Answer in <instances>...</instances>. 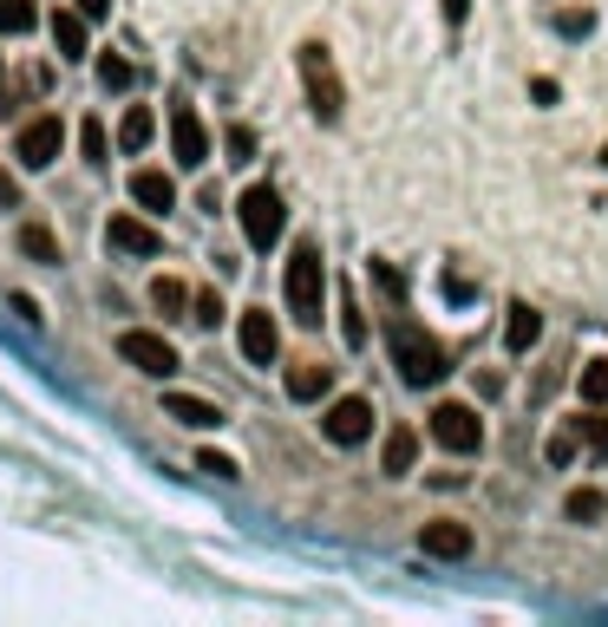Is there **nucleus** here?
<instances>
[{"label": "nucleus", "mask_w": 608, "mask_h": 627, "mask_svg": "<svg viewBox=\"0 0 608 627\" xmlns=\"http://www.w3.org/2000/svg\"><path fill=\"white\" fill-rule=\"evenodd\" d=\"M583 399L608 406V359H583Z\"/></svg>", "instance_id": "nucleus-26"}, {"label": "nucleus", "mask_w": 608, "mask_h": 627, "mask_svg": "<svg viewBox=\"0 0 608 627\" xmlns=\"http://www.w3.org/2000/svg\"><path fill=\"white\" fill-rule=\"evenodd\" d=\"M537 334H543V314L517 301V307H511V353H530L537 347Z\"/></svg>", "instance_id": "nucleus-20"}, {"label": "nucleus", "mask_w": 608, "mask_h": 627, "mask_svg": "<svg viewBox=\"0 0 608 627\" xmlns=\"http://www.w3.org/2000/svg\"><path fill=\"white\" fill-rule=\"evenodd\" d=\"M132 203H144L151 216H164V209H177V184H171L164 170H137L132 177Z\"/></svg>", "instance_id": "nucleus-13"}, {"label": "nucleus", "mask_w": 608, "mask_h": 627, "mask_svg": "<svg viewBox=\"0 0 608 627\" xmlns=\"http://www.w3.org/2000/svg\"><path fill=\"white\" fill-rule=\"evenodd\" d=\"M13 203H20V184H13V177L0 170V209H13Z\"/></svg>", "instance_id": "nucleus-33"}, {"label": "nucleus", "mask_w": 608, "mask_h": 627, "mask_svg": "<svg viewBox=\"0 0 608 627\" xmlns=\"http://www.w3.org/2000/svg\"><path fill=\"white\" fill-rule=\"evenodd\" d=\"M118 359L137 366V373H151V379H171V373H177V347H171L164 334H151V327L118 334Z\"/></svg>", "instance_id": "nucleus-7"}, {"label": "nucleus", "mask_w": 608, "mask_h": 627, "mask_svg": "<svg viewBox=\"0 0 608 627\" xmlns=\"http://www.w3.org/2000/svg\"><path fill=\"white\" fill-rule=\"evenodd\" d=\"M190 321H197V327H223V294H216V288H197Z\"/></svg>", "instance_id": "nucleus-27"}, {"label": "nucleus", "mask_w": 608, "mask_h": 627, "mask_svg": "<svg viewBox=\"0 0 608 627\" xmlns=\"http://www.w3.org/2000/svg\"><path fill=\"white\" fill-rule=\"evenodd\" d=\"M60 144H66V125H60V118H33V125H20V144H13V150H20L27 170H47V164L60 157Z\"/></svg>", "instance_id": "nucleus-8"}, {"label": "nucleus", "mask_w": 608, "mask_h": 627, "mask_svg": "<svg viewBox=\"0 0 608 627\" xmlns=\"http://www.w3.org/2000/svg\"><path fill=\"white\" fill-rule=\"evenodd\" d=\"M419 550L439 556V562H465L472 556V530H465V523H425V530H419Z\"/></svg>", "instance_id": "nucleus-12"}, {"label": "nucleus", "mask_w": 608, "mask_h": 627, "mask_svg": "<svg viewBox=\"0 0 608 627\" xmlns=\"http://www.w3.org/2000/svg\"><path fill=\"white\" fill-rule=\"evenodd\" d=\"M556 33H563V40H589V33H596V13H589V7H563V13H556Z\"/></svg>", "instance_id": "nucleus-24"}, {"label": "nucleus", "mask_w": 608, "mask_h": 627, "mask_svg": "<svg viewBox=\"0 0 608 627\" xmlns=\"http://www.w3.org/2000/svg\"><path fill=\"white\" fill-rule=\"evenodd\" d=\"M236 216H243L249 249H275V242H281L288 209H281V190H275V184H249V190H243V203H236Z\"/></svg>", "instance_id": "nucleus-4"}, {"label": "nucleus", "mask_w": 608, "mask_h": 627, "mask_svg": "<svg viewBox=\"0 0 608 627\" xmlns=\"http://www.w3.org/2000/svg\"><path fill=\"white\" fill-rule=\"evenodd\" d=\"M0 79H7V66H0Z\"/></svg>", "instance_id": "nucleus-37"}, {"label": "nucleus", "mask_w": 608, "mask_h": 627, "mask_svg": "<svg viewBox=\"0 0 608 627\" xmlns=\"http://www.w3.org/2000/svg\"><path fill=\"white\" fill-rule=\"evenodd\" d=\"M425 431L452 451V458H472L477 445H484V418L472 412V406H458V399H445V406H432L425 412Z\"/></svg>", "instance_id": "nucleus-5"}, {"label": "nucleus", "mask_w": 608, "mask_h": 627, "mask_svg": "<svg viewBox=\"0 0 608 627\" xmlns=\"http://www.w3.org/2000/svg\"><path fill=\"white\" fill-rule=\"evenodd\" d=\"M197 471H209V478H223V484H229V478H236V458H223V451H203Z\"/></svg>", "instance_id": "nucleus-30"}, {"label": "nucleus", "mask_w": 608, "mask_h": 627, "mask_svg": "<svg viewBox=\"0 0 608 627\" xmlns=\"http://www.w3.org/2000/svg\"><path fill=\"white\" fill-rule=\"evenodd\" d=\"M157 138V118H151V112H144V105H132V112H125V118H118V144H125V150H144V144Z\"/></svg>", "instance_id": "nucleus-19"}, {"label": "nucleus", "mask_w": 608, "mask_h": 627, "mask_svg": "<svg viewBox=\"0 0 608 627\" xmlns=\"http://www.w3.org/2000/svg\"><path fill=\"white\" fill-rule=\"evenodd\" d=\"M105 242H112L118 255H157V249H164V236H157L151 222H137V216H125V209H118V216L105 222Z\"/></svg>", "instance_id": "nucleus-10"}, {"label": "nucleus", "mask_w": 608, "mask_h": 627, "mask_svg": "<svg viewBox=\"0 0 608 627\" xmlns=\"http://www.w3.org/2000/svg\"><path fill=\"white\" fill-rule=\"evenodd\" d=\"M236 341H243V359H249V366H275V353H281V334H275V321L262 307H243Z\"/></svg>", "instance_id": "nucleus-9"}, {"label": "nucleus", "mask_w": 608, "mask_h": 627, "mask_svg": "<svg viewBox=\"0 0 608 627\" xmlns=\"http://www.w3.org/2000/svg\"><path fill=\"white\" fill-rule=\"evenodd\" d=\"M602 164H608V144H602Z\"/></svg>", "instance_id": "nucleus-36"}, {"label": "nucleus", "mask_w": 608, "mask_h": 627, "mask_svg": "<svg viewBox=\"0 0 608 627\" xmlns=\"http://www.w3.org/2000/svg\"><path fill=\"white\" fill-rule=\"evenodd\" d=\"M281 294H288V314L301 321V327H321L328 314V281H321V255H315V242H295V255H288V269H281Z\"/></svg>", "instance_id": "nucleus-1"}, {"label": "nucleus", "mask_w": 608, "mask_h": 627, "mask_svg": "<svg viewBox=\"0 0 608 627\" xmlns=\"http://www.w3.org/2000/svg\"><path fill=\"white\" fill-rule=\"evenodd\" d=\"M151 307H157V314H171V321H184V307H190V288H184L177 275H157V281H151Z\"/></svg>", "instance_id": "nucleus-17"}, {"label": "nucleus", "mask_w": 608, "mask_h": 627, "mask_svg": "<svg viewBox=\"0 0 608 627\" xmlns=\"http://www.w3.org/2000/svg\"><path fill=\"white\" fill-rule=\"evenodd\" d=\"M321 438L340 445V451H353V445H367L373 438V406L360 399V393H347V399H328V418H321Z\"/></svg>", "instance_id": "nucleus-6"}, {"label": "nucleus", "mask_w": 608, "mask_h": 627, "mask_svg": "<svg viewBox=\"0 0 608 627\" xmlns=\"http://www.w3.org/2000/svg\"><path fill=\"white\" fill-rule=\"evenodd\" d=\"M602 516H608V497H602V490H589V484L569 490V523H602Z\"/></svg>", "instance_id": "nucleus-22"}, {"label": "nucleus", "mask_w": 608, "mask_h": 627, "mask_svg": "<svg viewBox=\"0 0 608 627\" xmlns=\"http://www.w3.org/2000/svg\"><path fill=\"white\" fill-rule=\"evenodd\" d=\"M33 0H0V33H33Z\"/></svg>", "instance_id": "nucleus-25"}, {"label": "nucleus", "mask_w": 608, "mask_h": 627, "mask_svg": "<svg viewBox=\"0 0 608 627\" xmlns=\"http://www.w3.org/2000/svg\"><path fill=\"white\" fill-rule=\"evenodd\" d=\"M569 451H576V438H569V431H556V438L543 445V458H549V464H569Z\"/></svg>", "instance_id": "nucleus-32"}, {"label": "nucleus", "mask_w": 608, "mask_h": 627, "mask_svg": "<svg viewBox=\"0 0 608 627\" xmlns=\"http://www.w3.org/2000/svg\"><path fill=\"white\" fill-rule=\"evenodd\" d=\"M328 393H334V373H328V366H301V373H288V399L315 406V399H328Z\"/></svg>", "instance_id": "nucleus-16"}, {"label": "nucleus", "mask_w": 608, "mask_h": 627, "mask_svg": "<svg viewBox=\"0 0 608 627\" xmlns=\"http://www.w3.org/2000/svg\"><path fill=\"white\" fill-rule=\"evenodd\" d=\"M465 13H472V0H445V20H452V27H458Z\"/></svg>", "instance_id": "nucleus-35"}, {"label": "nucleus", "mask_w": 608, "mask_h": 627, "mask_svg": "<svg viewBox=\"0 0 608 627\" xmlns=\"http://www.w3.org/2000/svg\"><path fill=\"white\" fill-rule=\"evenodd\" d=\"M132 60H125V53H99V85H105V92H132Z\"/></svg>", "instance_id": "nucleus-23"}, {"label": "nucleus", "mask_w": 608, "mask_h": 627, "mask_svg": "<svg viewBox=\"0 0 608 627\" xmlns=\"http://www.w3.org/2000/svg\"><path fill=\"white\" fill-rule=\"evenodd\" d=\"M393 366H400L405 386H439L452 359H445V347H439L425 327H412V321H400V314H393Z\"/></svg>", "instance_id": "nucleus-2"}, {"label": "nucleus", "mask_w": 608, "mask_h": 627, "mask_svg": "<svg viewBox=\"0 0 608 627\" xmlns=\"http://www.w3.org/2000/svg\"><path fill=\"white\" fill-rule=\"evenodd\" d=\"M295 72H301V85H308L315 118H321V125H334L340 112H347V85H340V72H334V53H328L321 40H308V46L295 53Z\"/></svg>", "instance_id": "nucleus-3"}, {"label": "nucleus", "mask_w": 608, "mask_h": 627, "mask_svg": "<svg viewBox=\"0 0 608 627\" xmlns=\"http://www.w3.org/2000/svg\"><path fill=\"white\" fill-rule=\"evenodd\" d=\"M53 40H60L66 60H85V53H92V46H85V13H60V20H53Z\"/></svg>", "instance_id": "nucleus-21"}, {"label": "nucleus", "mask_w": 608, "mask_h": 627, "mask_svg": "<svg viewBox=\"0 0 608 627\" xmlns=\"http://www.w3.org/2000/svg\"><path fill=\"white\" fill-rule=\"evenodd\" d=\"M229 157H236V164L256 157V132H249V125H229Z\"/></svg>", "instance_id": "nucleus-31"}, {"label": "nucleus", "mask_w": 608, "mask_h": 627, "mask_svg": "<svg viewBox=\"0 0 608 627\" xmlns=\"http://www.w3.org/2000/svg\"><path fill=\"white\" fill-rule=\"evenodd\" d=\"M576 438H589L596 451H608V406H589V418H576Z\"/></svg>", "instance_id": "nucleus-28"}, {"label": "nucleus", "mask_w": 608, "mask_h": 627, "mask_svg": "<svg viewBox=\"0 0 608 627\" xmlns=\"http://www.w3.org/2000/svg\"><path fill=\"white\" fill-rule=\"evenodd\" d=\"M79 13H85V20H105V13H112V0H79Z\"/></svg>", "instance_id": "nucleus-34"}, {"label": "nucleus", "mask_w": 608, "mask_h": 627, "mask_svg": "<svg viewBox=\"0 0 608 627\" xmlns=\"http://www.w3.org/2000/svg\"><path fill=\"white\" fill-rule=\"evenodd\" d=\"M171 150H177V164H190V170L209 157V132H203V118L190 112V105L171 112Z\"/></svg>", "instance_id": "nucleus-11"}, {"label": "nucleus", "mask_w": 608, "mask_h": 627, "mask_svg": "<svg viewBox=\"0 0 608 627\" xmlns=\"http://www.w3.org/2000/svg\"><path fill=\"white\" fill-rule=\"evenodd\" d=\"M20 255H33V262L53 269V262H60V236H53L47 222H27V229H20Z\"/></svg>", "instance_id": "nucleus-18"}, {"label": "nucleus", "mask_w": 608, "mask_h": 627, "mask_svg": "<svg viewBox=\"0 0 608 627\" xmlns=\"http://www.w3.org/2000/svg\"><path fill=\"white\" fill-rule=\"evenodd\" d=\"M164 412L177 418V425H190V431H209V425H223V412H216L209 399H190V393H164Z\"/></svg>", "instance_id": "nucleus-14"}, {"label": "nucleus", "mask_w": 608, "mask_h": 627, "mask_svg": "<svg viewBox=\"0 0 608 627\" xmlns=\"http://www.w3.org/2000/svg\"><path fill=\"white\" fill-rule=\"evenodd\" d=\"M380 464H387V471H393V478H405V471H412V464H419V431H387V445H380Z\"/></svg>", "instance_id": "nucleus-15"}, {"label": "nucleus", "mask_w": 608, "mask_h": 627, "mask_svg": "<svg viewBox=\"0 0 608 627\" xmlns=\"http://www.w3.org/2000/svg\"><path fill=\"white\" fill-rule=\"evenodd\" d=\"M79 150H85V164H105V125H99V118L79 125Z\"/></svg>", "instance_id": "nucleus-29"}]
</instances>
